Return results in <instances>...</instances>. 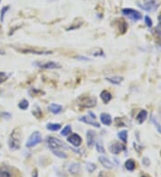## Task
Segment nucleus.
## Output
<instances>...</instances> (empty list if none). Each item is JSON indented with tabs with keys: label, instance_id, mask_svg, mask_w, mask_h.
<instances>
[{
	"label": "nucleus",
	"instance_id": "nucleus-9",
	"mask_svg": "<svg viewBox=\"0 0 161 177\" xmlns=\"http://www.w3.org/2000/svg\"><path fill=\"white\" fill-rule=\"evenodd\" d=\"M78 120H79L80 122H82V123H84L86 124L93 126V127H96V128L100 127V124L98 123L93 117H90V115H83V116H80V117H79Z\"/></svg>",
	"mask_w": 161,
	"mask_h": 177
},
{
	"label": "nucleus",
	"instance_id": "nucleus-23",
	"mask_svg": "<svg viewBox=\"0 0 161 177\" xmlns=\"http://www.w3.org/2000/svg\"><path fill=\"white\" fill-rule=\"evenodd\" d=\"M117 136H118V138L121 140L122 141H123L124 143L127 142V136H128L127 131H125V130L121 131V132H119L118 133H117Z\"/></svg>",
	"mask_w": 161,
	"mask_h": 177
},
{
	"label": "nucleus",
	"instance_id": "nucleus-2",
	"mask_svg": "<svg viewBox=\"0 0 161 177\" xmlns=\"http://www.w3.org/2000/svg\"><path fill=\"white\" fill-rule=\"evenodd\" d=\"M78 105L83 108H94L97 105V99L95 97L91 96H80L77 100Z\"/></svg>",
	"mask_w": 161,
	"mask_h": 177
},
{
	"label": "nucleus",
	"instance_id": "nucleus-3",
	"mask_svg": "<svg viewBox=\"0 0 161 177\" xmlns=\"http://www.w3.org/2000/svg\"><path fill=\"white\" fill-rule=\"evenodd\" d=\"M47 143L50 149H61V148H68L69 149V147H67L62 141H60L58 138L53 136L47 137Z\"/></svg>",
	"mask_w": 161,
	"mask_h": 177
},
{
	"label": "nucleus",
	"instance_id": "nucleus-19",
	"mask_svg": "<svg viewBox=\"0 0 161 177\" xmlns=\"http://www.w3.org/2000/svg\"><path fill=\"white\" fill-rule=\"evenodd\" d=\"M147 116H148V112L146 110H141L140 111V113L137 115V122H138L139 124H143L145 122V120L147 119Z\"/></svg>",
	"mask_w": 161,
	"mask_h": 177
},
{
	"label": "nucleus",
	"instance_id": "nucleus-42",
	"mask_svg": "<svg viewBox=\"0 0 161 177\" xmlns=\"http://www.w3.org/2000/svg\"><path fill=\"white\" fill-rule=\"evenodd\" d=\"M0 30H1V27H0Z\"/></svg>",
	"mask_w": 161,
	"mask_h": 177
},
{
	"label": "nucleus",
	"instance_id": "nucleus-34",
	"mask_svg": "<svg viewBox=\"0 0 161 177\" xmlns=\"http://www.w3.org/2000/svg\"><path fill=\"white\" fill-rule=\"evenodd\" d=\"M30 90L33 91V93H30L31 97H33V96H37V95H38V93H43L42 91L38 90V89H30Z\"/></svg>",
	"mask_w": 161,
	"mask_h": 177
},
{
	"label": "nucleus",
	"instance_id": "nucleus-33",
	"mask_svg": "<svg viewBox=\"0 0 161 177\" xmlns=\"http://www.w3.org/2000/svg\"><path fill=\"white\" fill-rule=\"evenodd\" d=\"M151 120H152V123L154 124L155 127L157 128V130L158 131V132H160V133H161V126H160V124H158V122L157 121V120H156L154 117H152V118H151Z\"/></svg>",
	"mask_w": 161,
	"mask_h": 177
},
{
	"label": "nucleus",
	"instance_id": "nucleus-35",
	"mask_svg": "<svg viewBox=\"0 0 161 177\" xmlns=\"http://www.w3.org/2000/svg\"><path fill=\"white\" fill-rule=\"evenodd\" d=\"M142 163H143V165H146V167H149V164H151V162H149V160L147 158V157H144V158H143Z\"/></svg>",
	"mask_w": 161,
	"mask_h": 177
},
{
	"label": "nucleus",
	"instance_id": "nucleus-26",
	"mask_svg": "<svg viewBox=\"0 0 161 177\" xmlns=\"http://www.w3.org/2000/svg\"><path fill=\"white\" fill-rule=\"evenodd\" d=\"M96 149H97V151L99 153H105V148L103 147L101 140H99V141L96 142Z\"/></svg>",
	"mask_w": 161,
	"mask_h": 177
},
{
	"label": "nucleus",
	"instance_id": "nucleus-20",
	"mask_svg": "<svg viewBox=\"0 0 161 177\" xmlns=\"http://www.w3.org/2000/svg\"><path fill=\"white\" fill-rule=\"evenodd\" d=\"M106 80L108 81V82H109L110 83L118 85V84H120L122 82H123L124 77H122V76L116 75V76H113V77H106Z\"/></svg>",
	"mask_w": 161,
	"mask_h": 177
},
{
	"label": "nucleus",
	"instance_id": "nucleus-36",
	"mask_svg": "<svg viewBox=\"0 0 161 177\" xmlns=\"http://www.w3.org/2000/svg\"><path fill=\"white\" fill-rule=\"evenodd\" d=\"M98 177H109V176H108V173H106L104 171H101L100 173H99V176H98Z\"/></svg>",
	"mask_w": 161,
	"mask_h": 177
},
{
	"label": "nucleus",
	"instance_id": "nucleus-5",
	"mask_svg": "<svg viewBox=\"0 0 161 177\" xmlns=\"http://www.w3.org/2000/svg\"><path fill=\"white\" fill-rule=\"evenodd\" d=\"M16 50L23 54H34V55H39V56H44V55H51L53 54L52 51H47V50H40L37 49H33V47H20L17 49Z\"/></svg>",
	"mask_w": 161,
	"mask_h": 177
},
{
	"label": "nucleus",
	"instance_id": "nucleus-24",
	"mask_svg": "<svg viewBox=\"0 0 161 177\" xmlns=\"http://www.w3.org/2000/svg\"><path fill=\"white\" fill-rule=\"evenodd\" d=\"M47 129L52 132H56V131L61 129V124H47Z\"/></svg>",
	"mask_w": 161,
	"mask_h": 177
},
{
	"label": "nucleus",
	"instance_id": "nucleus-13",
	"mask_svg": "<svg viewBox=\"0 0 161 177\" xmlns=\"http://www.w3.org/2000/svg\"><path fill=\"white\" fill-rule=\"evenodd\" d=\"M99 161L100 162V164L103 165L104 167L106 168V169H112V168H114V167H115L114 163H113L111 160H109L108 157H106L104 156L99 157Z\"/></svg>",
	"mask_w": 161,
	"mask_h": 177
},
{
	"label": "nucleus",
	"instance_id": "nucleus-16",
	"mask_svg": "<svg viewBox=\"0 0 161 177\" xmlns=\"http://www.w3.org/2000/svg\"><path fill=\"white\" fill-rule=\"evenodd\" d=\"M100 121L101 123L105 125H110L112 124V117L108 113H102L100 115Z\"/></svg>",
	"mask_w": 161,
	"mask_h": 177
},
{
	"label": "nucleus",
	"instance_id": "nucleus-17",
	"mask_svg": "<svg viewBox=\"0 0 161 177\" xmlns=\"http://www.w3.org/2000/svg\"><path fill=\"white\" fill-rule=\"evenodd\" d=\"M100 98L102 99V101L104 102L105 104H108V102L112 99V95L109 91L108 90H102L100 93Z\"/></svg>",
	"mask_w": 161,
	"mask_h": 177
},
{
	"label": "nucleus",
	"instance_id": "nucleus-28",
	"mask_svg": "<svg viewBox=\"0 0 161 177\" xmlns=\"http://www.w3.org/2000/svg\"><path fill=\"white\" fill-rule=\"evenodd\" d=\"M10 9V6H4L3 8L1 9V12H0V21L3 23L4 22V18H5V14H6V12H7L8 10Z\"/></svg>",
	"mask_w": 161,
	"mask_h": 177
},
{
	"label": "nucleus",
	"instance_id": "nucleus-11",
	"mask_svg": "<svg viewBox=\"0 0 161 177\" xmlns=\"http://www.w3.org/2000/svg\"><path fill=\"white\" fill-rule=\"evenodd\" d=\"M67 141H68L69 143L72 144V145L75 148L80 147V144L82 142V137H80L79 134H77V133H73V134H71L70 136L68 137Z\"/></svg>",
	"mask_w": 161,
	"mask_h": 177
},
{
	"label": "nucleus",
	"instance_id": "nucleus-29",
	"mask_svg": "<svg viewBox=\"0 0 161 177\" xmlns=\"http://www.w3.org/2000/svg\"><path fill=\"white\" fill-rule=\"evenodd\" d=\"M71 131H72V126L71 125H66V127L62 130V132H60V134L62 135V136H67V135L71 132Z\"/></svg>",
	"mask_w": 161,
	"mask_h": 177
},
{
	"label": "nucleus",
	"instance_id": "nucleus-41",
	"mask_svg": "<svg viewBox=\"0 0 161 177\" xmlns=\"http://www.w3.org/2000/svg\"><path fill=\"white\" fill-rule=\"evenodd\" d=\"M141 177H148V176H145V175H143V176H141Z\"/></svg>",
	"mask_w": 161,
	"mask_h": 177
},
{
	"label": "nucleus",
	"instance_id": "nucleus-31",
	"mask_svg": "<svg viewBox=\"0 0 161 177\" xmlns=\"http://www.w3.org/2000/svg\"><path fill=\"white\" fill-rule=\"evenodd\" d=\"M8 77H9V74L4 73V72H0V83H3L4 82H6Z\"/></svg>",
	"mask_w": 161,
	"mask_h": 177
},
{
	"label": "nucleus",
	"instance_id": "nucleus-32",
	"mask_svg": "<svg viewBox=\"0 0 161 177\" xmlns=\"http://www.w3.org/2000/svg\"><path fill=\"white\" fill-rule=\"evenodd\" d=\"M144 20H145V23H146V25L148 26L149 28L152 27V24H153V23H152V20L151 19V17H149L148 15L144 17Z\"/></svg>",
	"mask_w": 161,
	"mask_h": 177
},
{
	"label": "nucleus",
	"instance_id": "nucleus-37",
	"mask_svg": "<svg viewBox=\"0 0 161 177\" xmlns=\"http://www.w3.org/2000/svg\"><path fill=\"white\" fill-rule=\"evenodd\" d=\"M75 58L76 59H80V60H82V61H90V58L85 57V56H76Z\"/></svg>",
	"mask_w": 161,
	"mask_h": 177
},
{
	"label": "nucleus",
	"instance_id": "nucleus-1",
	"mask_svg": "<svg viewBox=\"0 0 161 177\" xmlns=\"http://www.w3.org/2000/svg\"><path fill=\"white\" fill-rule=\"evenodd\" d=\"M22 138H23L22 130L19 127L14 128L8 139V147L11 150H17L21 148Z\"/></svg>",
	"mask_w": 161,
	"mask_h": 177
},
{
	"label": "nucleus",
	"instance_id": "nucleus-15",
	"mask_svg": "<svg viewBox=\"0 0 161 177\" xmlns=\"http://www.w3.org/2000/svg\"><path fill=\"white\" fill-rule=\"evenodd\" d=\"M49 110L50 111L52 114H54V115H57V114H59L63 111V106H61V105L53 103L49 106Z\"/></svg>",
	"mask_w": 161,
	"mask_h": 177
},
{
	"label": "nucleus",
	"instance_id": "nucleus-30",
	"mask_svg": "<svg viewBox=\"0 0 161 177\" xmlns=\"http://www.w3.org/2000/svg\"><path fill=\"white\" fill-rule=\"evenodd\" d=\"M86 169L88 170L89 173H93L96 169H97V167H96V165L93 163H87L86 164Z\"/></svg>",
	"mask_w": 161,
	"mask_h": 177
},
{
	"label": "nucleus",
	"instance_id": "nucleus-39",
	"mask_svg": "<svg viewBox=\"0 0 161 177\" xmlns=\"http://www.w3.org/2000/svg\"><path fill=\"white\" fill-rule=\"evenodd\" d=\"M158 23H159V25H158V29H159L160 31H161V14L158 15Z\"/></svg>",
	"mask_w": 161,
	"mask_h": 177
},
{
	"label": "nucleus",
	"instance_id": "nucleus-21",
	"mask_svg": "<svg viewBox=\"0 0 161 177\" xmlns=\"http://www.w3.org/2000/svg\"><path fill=\"white\" fill-rule=\"evenodd\" d=\"M125 167L126 168V170L132 172V171H133V170L135 169L136 164H135V162H134L133 160H132V159H128V160L126 161L125 164Z\"/></svg>",
	"mask_w": 161,
	"mask_h": 177
},
{
	"label": "nucleus",
	"instance_id": "nucleus-7",
	"mask_svg": "<svg viewBox=\"0 0 161 177\" xmlns=\"http://www.w3.org/2000/svg\"><path fill=\"white\" fill-rule=\"evenodd\" d=\"M138 6L141 9L147 11V12H151L154 9H157L159 4L157 2V0H145L142 3H138Z\"/></svg>",
	"mask_w": 161,
	"mask_h": 177
},
{
	"label": "nucleus",
	"instance_id": "nucleus-8",
	"mask_svg": "<svg viewBox=\"0 0 161 177\" xmlns=\"http://www.w3.org/2000/svg\"><path fill=\"white\" fill-rule=\"evenodd\" d=\"M33 65L38 66L39 68L42 69H60L62 67L58 63L53 62V61H49V62H36Z\"/></svg>",
	"mask_w": 161,
	"mask_h": 177
},
{
	"label": "nucleus",
	"instance_id": "nucleus-6",
	"mask_svg": "<svg viewBox=\"0 0 161 177\" xmlns=\"http://www.w3.org/2000/svg\"><path fill=\"white\" fill-rule=\"evenodd\" d=\"M122 14L125 16H127L129 19H131L132 21H139L142 18V14L141 13H140L139 11H136L132 8H125V9L122 10Z\"/></svg>",
	"mask_w": 161,
	"mask_h": 177
},
{
	"label": "nucleus",
	"instance_id": "nucleus-22",
	"mask_svg": "<svg viewBox=\"0 0 161 177\" xmlns=\"http://www.w3.org/2000/svg\"><path fill=\"white\" fill-rule=\"evenodd\" d=\"M50 150L53 152V154L55 155V156L58 157L59 158H63V159L67 158V155L64 151H62L61 149H50Z\"/></svg>",
	"mask_w": 161,
	"mask_h": 177
},
{
	"label": "nucleus",
	"instance_id": "nucleus-43",
	"mask_svg": "<svg viewBox=\"0 0 161 177\" xmlns=\"http://www.w3.org/2000/svg\"><path fill=\"white\" fill-rule=\"evenodd\" d=\"M0 2H1V0H0Z\"/></svg>",
	"mask_w": 161,
	"mask_h": 177
},
{
	"label": "nucleus",
	"instance_id": "nucleus-10",
	"mask_svg": "<svg viewBox=\"0 0 161 177\" xmlns=\"http://www.w3.org/2000/svg\"><path fill=\"white\" fill-rule=\"evenodd\" d=\"M109 151L114 155H118L123 151L125 150V146L123 144H120L119 142H113L109 145Z\"/></svg>",
	"mask_w": 161,
	"mask_h": 177
},
{
	"label": "nucleus",
	"instance_id": "nucleus-40",
	"mask_svg": "<svg viewBox=\"0 0 161 177\" xmlns=\"http://www.w3.org/2000/svg\"><path fill=\"white\" fill-rule=\"evenodd\" d=\"M4 55H6V52L4 50L0 49V56H4Z\"/></svg>",
	"mask_w": 161,
	"mask_h": 177
},
{
	"label": "nucleus",
	"instance_id": "nucleus-4",
	"mask_svg": "<svg viewBox=\"0 0 161 177\" xmlns=\"http://www.w3.org/2000/svg\"><path fill=\"white\" fill-rule=\"evenodd\" d=\"M42 141V136H41L40 132L36 131V132H32L31 135L29 137V140L26 142V148H33L40 144Z\"/></svg>",
	"mask_w": 161,
	"mask_h": 177
},
{
	"label": "nucleus",
	"instance_id": "nucleus-27",
	"mask_svg": "<svg viewBox=\"0 0 161 177\" xmlns=\"http://www.w3.org/2000/svg\"><path fill=\"white\" fill-rule=\"evenodd\" d=\"M32 114L34 115V116L37 118H42V112H41L40 108L38 106H35L32 111Z\"/></svg>",
	"mask_w": 161,
	"mask_h": 177
},
{
	"label": "nucleus",
	"instance_id": "nucleus-25",
	"mask_svg": "<svg viewBox=\"0 0 161 177\" xmlns=\"http://www.w3.org/2000/svg\"><path fill=\"white\" fill-rule=\"evenodd\" d=\"M29 106L30 104L27 99H22L18 104V108L22 109V110H26V109L29 108Z\"/></svg>",
	"mask_w": 161,
	"mask_h": 177
},
{
	"label": "nucleus",
	"instance_id": "nucleus-18",
	"mask_svg": "<svg viewBox=\"0 0 161 177\" xmlns=\"http://www.w3.org/2000/svg\"><path fill=\"white\" fill-rule=\"evenodd\" d=\"M0 177H13V174L10 168L4 167V165L0 167Z\"/></svg>",
	"mask_w": 161,
	"mask_h": 177
},
{
	"label": "nucleus",
	"instance_id": "nucleus-38",
	"mask_svg": "<svg viewBox=\"0 0 161 177\" xmlns=\"http://www.w3.org/2000/svg\"><path fill=\"white\" fill-rule=\"evenodd\" d=\"M32 177H38V170L34 169L32 172Z\"/></svg>",
	"mask_w": 161,
	"mask_h": 177
},
{
	"label": "nucleus",
	"instance_id": "nucleus-12",
	"mask_svg": "<svg viewBox=\"0 0 161 177\" xmlns=\"http://www.w3.org/2000/svg\"><path fill=\"white\" fill-rule=\"evenodd\" d=\"M87 138V145L89 148H91L95 144V139H96V132L92 130H89L86 134Z\"/></svg>",
	"mask_w": 161,
	"mask_h": 177
},
{
	"label": "nucleus",
	"instance_id": "nucleus-14",
	"mask_svg": "<svg viewBox=\"0 0 161 177\" xmlns=\"http://www.w3.org/2000/svg\"><path fill=\"white\" fill-rule=\"evenodd\" d=\"M68 171L70 172L72 174H78L82 171V167H80V165L78 163H71L68 167Z\"/></svg>",
	"mask_w": 161,
	"mask_h": 177
}]
</instances>
